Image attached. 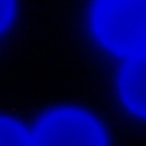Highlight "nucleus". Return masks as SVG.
Masks as SVG:
<instances>
[{
	"label": "nucleus",
	"mask_w": 146,
	"mask_h": 146,
	"mask_svg": "<svg viewBox=\"0 0 146 146\" xmlns=\"http://www.w3.org/2000/svg\"><path fill=\"white\" fill-rule=\"evenodd\" d=\"M92 27L110 51L134 56L146 51V0H95Z\"/></svg>",
	"instance_id": "1"
},
{
	"label": "nucleus",
	"mask_w": 146,
	"mask_h": 146,
	"mask_svg": "<svg viewBox=\"0 0 146 146\" xmlns=\"http://www.w3.org/2000/svg\"><path fill=\"white\" fill-rule=\"evenodd\" d=\"M33 145H106L100 124L78 109H56L46 114L33 131Z\"/></svg>",
	"instance_id": "2"
},
{
	"label": "nucleus",
	"mask_w": 146,
	"mask_h": 146,
	"mask_svg": "<svg viewBox=\"0 0 146 146\" xmlns=\"http://www.w3.org/2000/svg\"><path fill=\"white\" fill-rule=\"evenodd\" d=\"M121 95L126 106L146 117V51L129 56L121 72Z\"/></svg>",
	"instance_id": "3"
},
{
	"label": "nucleus",
	"mask_w": 146,
	"mask_h": 146,
	"mask_svg": "<svg viewBox=\"0 0 146 146\" xmlns=\"http://www.w3.org/2000/svg\"><path fill=\"white\" fill-rule=\"evenodd\" d=\"M29 133L14 119L0 117V145H31Z\"/></svg>",
	"instance_id": "4"
},
{
	"label": "nucleus",
	"mask_w": 146,
	"mask_h": 146,
	"mask_svg": "<svg viewBox=\"0 0 146 146\" xmlns=\"http://www.w3.org/2000/svg\"><path fill=\"white\" fill-rule=\"evenodd\" d=\"M14 15V0H0V34L10 24Z\"/></svg>",
	"instance_id": "5"
}]
</instances>
